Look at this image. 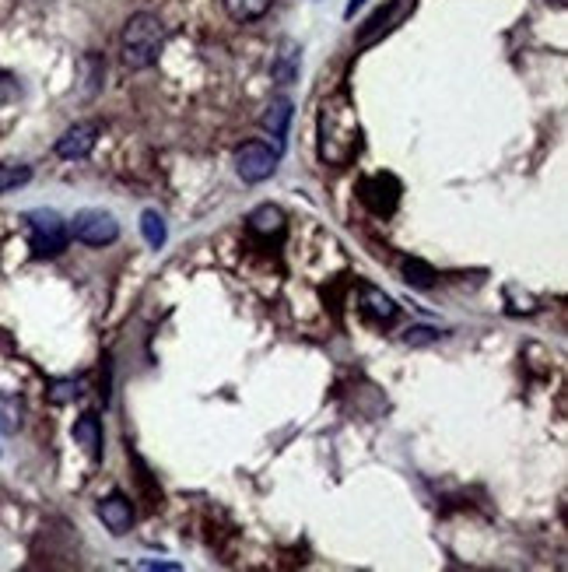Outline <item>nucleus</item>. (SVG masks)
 Segmentation results:
<instances>
[{
  "instance_id": "20",
  "label": "nucleus",
  "mask_w": 568,
  "mask_h": 572,
  "mask_svg": "<svg viewBox=\"0 0 568 572\" xmlns=\"http://www.w3.org/2000/svg\"><path fill=\"white\" fill-rule=\"evenodd\" d=\"M32 180V169L28 166H0V193L18 190Z\"/></svg>"
},
{
  "instance_id": "1",
  "label": "nucleus",
  "mask_w": 568,
  "mask_h": 572,
  "mask_svg": "<svg viewBox=\"0 0 568 572\" xmlns=\"http://www.w3.org/2000/svg\"><path fill=\"white\" fill-rule=\"evenodd\" d=\"M316 134H319V158L326 166H348L358 155L362 123L348 92H334L323 98L316 116Z\"/></svg>"
},
{
  "instance_id": "11",
  "label": "nucleus",
  "mask_w": 568,
  "mask_h": 572,
  "mask_svg": "<svg viewBox=\"0 0 568 572\" xmlns=\"http://www.w3.org/2000/svg\"><path fill=\"white\" fill-rule=\"evenodd\" d=\"M249 232L260 236V239H278L284 232V214L281 207L274 204H260L253 214H249Z\"/></svg>"
},
{
  "instance_id": "22",
  "label": "nucleus",
  "mask_w": 568,
  "mask_h": 572,
  "mask_svg": "<svg viewBox=\"0 0 568 572\" xmlns=\"http://www.w3.org/2000/svg\"><path fill=\"white\" fill-rule=\"evenodd\" d=\"M442 334L435 330V327H411L407 334H403V341L411 344V348H425V344H432V341H439Z\"/></svg>"
},
{
  "instance_id": "12",
  "label": "nucleus",
  "mask_w": 568,
  "mask_h": 572,
  "mask_svg": "<svg viewBox=\"0 0 568 572\" xmlns=\"http://www.w3.org/2000/svg\"><path fill=\"white\" fill-rule=\"evenodd\" d=\"M362 313L376 323H393L396 320V302L372 285H362Z\"/></svg>"
},
{
  "instance_id": "23",
  "label": "nucleus",
  "mask_w": 568,
  "mask_h": 572,
  "mask_svg": "<svg viewBox=\"0 0 568 572\" xmlns=\"http://www.w3.org/2000/svg\"><path fill=\"white\" fill-rule=\"evenodd\" d=\"M141 569H165V572H176L180 566H173V562H151V559H148V562H141Z\"/></svg>"
},
{
  "instance_id": "18",
  "label": "nucleus",
  "mask_w": 568,
  "mask_h": 572,
  "mask_svg": "<svg viewBox=\"0 0 568 572\" xmlns=\"http://www.w3.org/2000/svg\"><path fill=\"white\" fill-rule=\"evenodd\" d=\"M403 282L411 288H432L435 285V271L425 260H403Z\"/></svg>"
},
{
  "instance_id": "8",
  "label": "nucleus",
  "mask_w": 568,
  "mask_h": 572,
  "mask_svg": "<svg viewBox=\"0 0 568 572\" xmlns=\"http://www.w3.org/2000/svg\"><path fill=\"white\" fill-rule=\"evenodd\" d=\"M362 200L376 211V214H389L400 200V183L393 176H372L362 183Z\"/></svg>"
},
{
  "instance_id": "4",
  "label": "nucleus",
  "mask_w": 568,
  "mask_h": 572,
  "mask_svg": "<svg viewBox=\"0 0 568 572\" xmlns=\"http://www.w3.org/2000/svg\"><path fill=\"white\" fill-rule=\"evenodd\" d=\"M71 236L78 243H85V246H109V243L119 239V221L102 207H85V211L74 214Z\"/></svg>"
},
{
  "instance_id": "19",
  "label": "nucleus",
  "mask_w": 568,
  "mask_h": 572,
  "mask_svg": "<svg viewBox=\"0 0 568 572\" xmlns=\"http://www.w3.org/2000/svg\"><path fill=\"white\" fill-rule=\"evenodd\" d=\"M21 429V400L11 393H0V432H18Z\"/></svg>"
},
{
  "instance_id": "5",
  "label": "nucleus",
  "mask_w": 568,
  "mask_h": 572,
  "mask_svg": "<svg viewBox=\"0 0 568 572\" xmlns=\"http://www.w3.org/2000/svg\"><path fill=\"white\" fill-rule=\"evenodd\" d=\"M278 158H281V148H271L264 141H249L235 151V173L246 180V183H264L274 176L278 169Z\"/></svg>"
},
{
  "instance_id": "10",
  "label": "nucleus",
  "mask_w": 568,
  "mask_h": 572,
  "mask_svg": "<svg viewBox=\"0 0 568 572\" xmlns=\"http://www.w3.org/2000/svg\"><path fill=\"white\" fill-rule=\"evenodd\" d=\"M298 67H302V50H298V43L284 39L281 46H278V53H274V64H271L274 81L278 85H295L298 81Z\"/></svg>"
},
{
  "instance_id": "6",
  "label": "nucleus",
  "mask_w": 568,
  "mask_h": 572,
  "mask_svg": "<svg viewBox=\"0 0 568 572\" xmlns=\"http://www.w3.org/2000/svg\"><path fill=\"white\" fill-rule=\"evenodd\" d=\"M98 141V123H74L64 130V137L57 141V155L67 158V162H78V158H88Z\"/></svg>"
},
{
  "instance_id": "7",
  "label": "nucleus",
  "mask_w": 568,
  "mask_h": 572,
  "mask_svg": "<svg viewBox=\"0 0 568 572\" xmlns=\"http://www.w3.org/2000/svg\"><path fill=\"white\" fill-rule=\"evenodd\" d=\"M98 520L109 527V534H116V537L127 534L130 523H134V506H130V499L119 495V491H112L109 499L98 502Z\"/></svg>"
},
{
  "instance_id": "9",
  "label": "nucleus",
  "mask_w": 568,
  "mask_h": 572,
  "mask_svg": "<svg viewBox=\"0 0 568 572\" xmlns=\"http://www.w3.org/2000/svg\"><path fill=\"white\" fill-rule=\"evenodd\" d=\"M400 11H403V0H389L386 7H379L376 14H369V21L358 28V46H372L379 35H386L400 21Z\"/></svg>"
},
{
  "instance_id": "24",
  "label": "nucleus",
  "mask_w": 568,
  "mask_h": 572,
  "mask_svg": "<svg viewBox=\"0 0 568 572\" xmlns=\"http://www.w3.org/2000/svg\"><path fill=\"white\" fill-rule=\"evenodd\" d=\"M362 4H365V0H351V4H348V11H344V14H348V18H351V14H355V11H358V7H362Z\"/></svg>"
},
{
  "instance_id": "15",
  "label": "nucleus",
  "mask_w": 568,
  "mask_h": 572,
  "mask_svg": "<svg viewBox=\"0 0 568 572\" xmlns=\"http://www.w3.org/2000/svg\"><path fill=\"white\" fill-rule=\"evenodd\" d=\"M221 4H225V11H228L232 21H257L271 7V0H221Z\"/></svg>"
},
{
  "instance_id": "14",
  "label": "nucleus",
  "mask_w": 568,
  "mask_h": 572,
  "mask_svg": "<svg viewBox=\"0 0 568 572\" xmlns=\"http://www.w3.org/2000/svg\"><path fill=\"white\" fill-rule=\"evenodd\" d=\"M264 130L271 134V137H278L281 141L284 134H288V123H291V98H271V105H267V112H264Z\"/></svg>"
},
{
  "instance_id": "17",
  "label": "nucleus",
  "mask_w": 568,
  "mask_h": 572,
  "mask_svg": "<svg viewBox=\"0 0 568 572\" xmlns=\"http://www.w3.org/2000/svg\"><path fill=\"white\" fill-rule=\"evenodd\" d=\"M102 74H105V64H102V57H81V78H85V85H81V92L85 96H95L98 89H102Z\"/></svg>"
},
{
  "instance_id": "2",
  "label": "nucleus",
  "mask_w": 568,
  "mask_h": 572,
  "mask_svg": "<svg viewBox=\"0 0 568 572\" xmlns=\"http://www.w3.org/2000/svg\"><path fill=\"white\" fill-rule=\"evenodd\" d=\"M162 43H165V32H162V21L148 11L134 14L127 25H123V35H119V60L123 67L130 71H144L158 60L162 53Z\"/></svg>"
},
{
  "instance_id": "13",
  "label": "nucleus",
  "mask_w": 568,
  "mask_h": 572,
  "mask_svg": "<svg viewBox=\"0 0 568 572\" xmlns=\"http://www.w3.org/2000/svg\"><path fill=\"white\" fill-rule=\"evenodd\" d=\"M74 443L88 453V457H102V421L95 418V414H81L78 421H74Z\"/></svg>"
},
{
  "instance_id": "21",
  "label": "nucleus",
  "mask_w": 568,
  "mask_h": 572,
  "mask_svg": "<svg viewBox=\"0 0 568 572\" xmlns=\"http://www.w3.org/2000/svg\"><path fill=\"white\" fill-rule=\"evenodd\" d=\"M81 397V380H57L50 386V400L53 404H71Z\"/></svg>"
},
{
  "instance_id": "3",
  "label": "nucleus",
  "mask_w": 568,
  "mask_h": 572,
  "mask_svg": "<svg viewBox=\"0 0 568 572\" xmlns=\"http://www.w3.org/2000/svg\"><path fill=\"white\" fill-rule=\"evenodd\" d=\"M28 228H32V253L35 257H57L71 243V225L57 211H50V207L32 211L28 214Z\"/></svg>"
},
{
  "instance_id": "16",
  "label": "nucleus",
  "mask_w": 568,
  "mask_h": 572,
  "mask_svg": "<svg viewBox=\"0 0 568 572\" xmlns=\"http://www.w3.org/2000/svg\"><path fill=\"white\" fill-rule=\"evenodd\" d=\"M141 236H144V243H148L151 250L165 246V239H169V232H165V218H162L158 211H144V214H141Z\"/></svg>"
}]
</instances>
